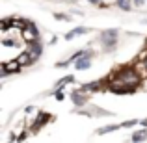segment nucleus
I'll list each match as a JSON object with an SVG mask.
<instances>
[{
  "instance_id": "18",
  "label": "nucleus",
  "mask_w": 147,
  "mask_h": 143,
  "mask_svg": "<svg viewBox=\"0 0 147 143\" xmlns=\"http://www.w3.org/2000/svg\"><path fill=\"white\" fill-rule=\"evenodd\" d=\"M142 125H144V126H147V119H144V121H142Z\"/></svg>"
},
{
  "instance_id": "12",
  "label": "nucleus",
  "mask_w": 147,
  "mask_h": 143,
  "mask_svg": "<svg viewBox=\"0 0 147 143\" xmlns=\"http://www.w3.org/2000/svg\"><path fill=\"white\" fill-rule=\"evenodd\" d=\"M119 126L117 125H110V126H102V128L97 130V134H108V132H114V130H117Z\"/></svg>"
},
{
  "instance_id": "5",
  "label": "nucleus",
  "mask_w": 147,
  "mask_h": 143,
  "mask_svg": "<svg viewBox=\"0 0 147 143\" xmlns=\"http://www.w3.org/2000/svg\"><path fill=\"white\" fill-rule=\"evenodd\" d=\"M19 69H21V63H19V60L7 61V63H4V75H7V73H17Z\"/></svg>"
},
{
  "instance_id": "11",
  "label": "nucleus",
  "mask_w": 147,
  "mask_h": 143,
  "mask_svg": "<svg viewBox=\"0 0 147 143\" xmlns=\"http://www.w3.org/2000/svg\"><path fill=\"white\" fill-rule=\"evenodd\" d=\"M147 138V130H140V132H134L132 134V141H142Z\"/></svg>"
},
{
  "instance_id": "14",
  "label": "nucleus",
  "mask_w": 147,
  "mask_h": 143,
  "mask_svg": "<svg viewBox=\"0 0 147 143\" xmlns=\"http://www.w3.org/2000/svg\"><path fill=\"white\" fill-rule=\"evenodd\" d=\"M117 4H119V7H121V9H125V11H129V9H130L129 0H117Z\"/></svg>"
},
{
  "instance_id": "15",
  "label": "nucleus",
  "mask_w": 147,
  "mask_h": 143,
  "mask_svg": "<svg viewBox=\"0 0 147 143\" xmlns=\"http://www.w3.org/2000/svg\"><path fill=\"white\" fill-rule=\"evenodd\" d=\"M136 125V121H127V123H123V126H134Z\"/></svg>"
},
{
  "instance_id": "17",
  "label": "nucleus",
  "mask_w": 147,
  "mask_h": 143,
  "mask_svg": "<svg viewBox=\"0 0 147 143\" xmlns=\"http://www.w3.org/2000/svg\"><path fill=\"white\" fill-rule=\"evenodd\" d=\"M90 2H93V4H100L102 0H90Z\"/></svg>"
},
{
  "instance_id": "10",
  "label": "nucleus",
  "mask_w": 147,
  "mask_h": 143,
  "mask_svg": "<svg viewBox=\"0 0 147 143\" xmlns=\"http://www.w3.org/2000/svg\"><path fill=\"white\" fill-rule=\"evenodd\" d=\"M47 119H49V113H39V117H37V123L34 125V130H37L43 123H47Z\"/></svg>"
},
{
  "instance_id": "9",
  "label": "nucleus",
  "mask_w": 147,
  "mask_h": 143,
  "mask_svg": "<svg viewBox=\"0 0 147 143\" xmlns=\"http://www.w3.org/2000/svg\"><path fill=\"white\" fill-rule=\"evenodd\" d=\"M73 102H75L76 106H82V104L86 102V99L80 95V91H76V93H73Z\"/></svg>"
},
{
  "instance_id": "3",
  "label": "nucleus",
  "mask_w": 147,
  "mask_h": 143,
  "mask_svg": "<svg viewBox=\"0 0 147 143\" xmlns=\"http://www.w3.org/2000/svg\"><path fill=\"white\" fill-rule=\"evenodd\" d=\"M22 39L26 41V43H34V41H37V30L34 24H26L22 26Z\"/></svg>"
},
{
  "instance_id": "2",
  "label": "nucleus",
  "mask_w": 147,
  "mask_h": 143,
  "mask_svg": "<svg viewBox=\"0 0 147 143\" xmlns=\"http://www.w3.org/2000/svg\"><path fill=\"white\" fill-rule=\"evenodd\" d=\"M115 43H117V30H106V32H102L104 48H114Z\"/></svg>"
},
{
  "instance_id": "13",
  "label": "nucleus",
  "mask_w": 147,
  "mask_h": 143,
  "mask_svg": "<svg viewBox=\"0 0 147 143\" xmlns=\"http://www.w3.org/2000/svg\"><path fill=\"white\" fill-rule=\"evenodd\" d=\"M73 80H75V78H73V76H65V78H61V80H60V82H58V84H56V86H58V89H61V87H63V86H65V84H71V82H73Z\"/></svg>"
},
{
  "instance_id": "1",
  "label": "nucleus",
  "mask_w": 147,
  "mask_h": 143,
  "mask_svg": "<svg viewBox=\"0 0 147 143\" xmlns=\"http://www.w3.org/2000/svg\"><path fill=\"white\" fill-rule=\"evenodd\" d=\"M138 84V75L134 69H123L115 75V78L112 80L110 89L115 91V93H129L136 87Z\"/></svg>"
},
{
  "instance_id": "4",
  "label": "nucleus",
  "mask_w": 147,
  "mask_h": 143,
  "mask_svg": "<svg viewBox=\"0 0 147 143\" xmlns=\"http://www.w3.org/2000/svg\"><path fill=\"white\" fill-rule=\"evenodd\" d=\"M90 65H91V58H90V54H88V52L84 54V56H80L78 60L75 61V67L78 69V71H82V69H88Z\"/></svg>"
},
{
  "instance_id": "8",
  "label": "nucleus",
  "mask_w": 147,
  "mask_h": 143,
  "mask_svg": "<svg viewBox=\"0 0 147 143\" xmlns=\"http://www.w3.org/2000/svg\"><path fill=\"white\" fill-rule=\"evenodd\" d=\"M86 32H88L86 28H75V30H71V32H69L65 37H67V39H73V37H76V36H82V34H86Z\"/></svg>"
},
{
  "instance_id": "16",
  "label": "nucleus",
  "mask_w": 147,
  "mask_h": 143,
  "mask_svg": "<svg viewBox=\"0 0 147 143\" xmlns=\"http://www.w3.org/2000/svg\"><path fill=\"white\" fill-rule=\"evenodd\" d=\"M56 99L58 100H63V93H61V91H56Z\"/></svg>"
},
{
  "instance_id": "19",
  "label": "nucleus",
  "mask_w": 147,
  "mask_h": 143,
  "mask_svg": "<svg viewBox=\"0 0 147 143\" xmlns=\"http://www.w3.org/2000/svg\"><path fill=\"white\" fill-rule=\"evenodd\" d=\"M145 71H147V60H145Z\"/></svg>"
},
{
  "instance_id": "6",
  "label": "nucleus",
  "mask_w": 147,
  "mask_h": 143,
  "mask_svg": "<svg viewBox=\"0 0 147 143\" xmlns=\"http://www.w3.org/2000/svg\"><path fill=\"white\" fill-rule=\"evenodd\" d=\"M30 54H32L34 58H37L41 54V45L37 43V41H34V43H30V50H28Z\"/></svg>"
},
{
  "instance_id": "7",
  "label": "nucleus",
  "mask_w": 147,
  "mask_h": 143,
  "mask_svg": "<svg viewBox=\"0 0 147 143\" xmlns=\"http://www.w3.org/2000/svg\"><path fill=\"white\" fill-rule=\"evenodd\" d=\"M30 56H32L30 52H22L21 56L17 58V60H19V63H21V65H28L30 61H32V58H30Z\"/></svg>"
}]
</instances>
